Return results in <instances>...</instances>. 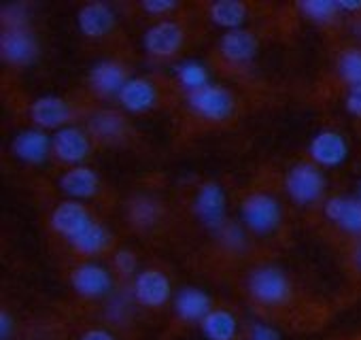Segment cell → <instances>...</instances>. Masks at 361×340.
Listing matches in <instances>:
<instances>
[{
	"label": "cell",
	"instance_id": "6da1fadb",
	"mask_svg": "<svg viewBox=\"0 0 361 340\" xmlns=\"http://www.w3.org/2000/svg\"><path fill=\"white\" fill-rule=\"evenodd\" d=\"M249 293L264 306H281L291 298V283L281 268L262 266L249 277Z\"/></svg>",
	"mask_w": 361,
	"mask_h": 340
},
{
	"label": "cell",
	"instance_id": "7a4b0ae2",
	"mask_svg": "<svg viewBox=\"0 0 361 340\" xmlns=\"http://www.w3.org/2000/svg\"><path fill=\"white\" fill-rule=\"evenodd\" d=\"M287 194L298 205L317 202L325 190V177L314 164H298L289 170L287 175Z\"/></svg>",
	"mask_w": 361,
	"mask_h": 340
},
{
	"label": "cell",
	"instance_id": "3957f363",
	"mask_svg": "<svg viewBox=\"0 0 361 340\" xmlns=\"http://www.w3.org/2000/svg\"><path fill=\"white\" fill-rule=\"evenodd\" d=\"M188 104L190 109L211 121H224L234 113V98L228 90L219 85H207L198 92L188 94Z\"/></svg>",
	"mask_w": 361,
	"mask_h": 340
},
{
	"label": "cell",
	"instance_id": "277c9868",
	"mask_svg": "<svg viewBox=\"0 0 361 340\" xmlns=\"http://www.w3.org/2000/svg\"><path fill=\"white\" fill-rule=\"evenodd\" d=\"M240 213H243L245 224L257 234L272 232L281 221V207L268 194H251V196H247L243 200V205H240Z\"/></svg>",
	"mask_w": 361,
	"mask_h": 340
},
{
	"label": "cell",
	"instance_id": "5b68a950",
	"mask_svg": "<svg viewBox=\"0 0 361 340\" xmlns=\"http://www.w3.org/2000/svg\"><path fill=\"white\" fill-rule=\"evenodd\" d=\"M0 54L9 64L26 66L37 58L39 45L24 26H7L3 37H0Z\"/></svg>",
	"mask_w": 361,
	"mask_h": 340
},
{
	"label": "cell",
	"instance_id": "8992f818",
	"mask_svg": "<svg viewBox=\"0 0 361 340\" xmlns=\"http://www.w3.org/2000/svg\"><path fill=\"white\" fill-rule=\"evenodd\" d=\"M132 293L138 304L149 308H159L170 300V281L164 272L149 268L136 274Z\"/></svg>",
	"mask_w": 361,
	"mask_h": 340
},
{
	"label": "cell",
	"instance_id": "52a82bcc",
	"mask_svg": "<svg viewBox=\"0 0 361 340\" xmlns=\"http://www.w3.org/2000/svg\"><path fill=\"white\" fill-rule=\"evenodd\" d=\"M142 45L153 58H172L183 45V28L176 22H159L145 32Z\"/></svg>",
	"mask_w": 361,
	"mask_h": 340
},
{
	"label": "cell",
	"instance_id": "ba28073f",
	"mask_svg": "<svg viewBox=\"0 0 361 340\" xmlns=\"http://www.w3.org/2000/svg\"><path fill=\"white\" fill-rule=\"evenodd\" d=\"M71 283L83 298H102L111 291V274L96 264H81L73 270Z\"/></svg>",
	"mask_w": 361,
	"mask_h": 340
},
{
	"label": "cell",
	"instance_id": "9c48e42d",
	"mask_svg": "<svg viewBox=\"0 0 361 340\" xmlns=\"http://www.w3.org/2000/svg\"><path fill=\"white\" fill-rule=\"evenodd\" d=\"M92 217L87 213V209L81 202H62L54 215H51V226L58 234H62L64 238L73 241L77 238L87 226H92Z\"/></svg>",
	"mask_w": 361,
	"mask_h": 340
},
{
	"label": "cell",
	"instance_id": "30bf717a",
	"mask_svg": "<svg viewBox=\"0 0 361 340\" xmlns=\"http://www.w3.org/2000/svg\"><path fill=\"white\" fill-rule=\"evenodd\" d=\"M51 151L64 164H79L90 155V138L79 128H62L54 136Z\"/></svg>",
	"mask_w": 361,
	"mask_h": 340
},
{
	"label": "cell",
	"instance_id": "8fae6325",
	"mask_svg": "<svg viewBox=\"0 0 361 340\" xmlns=\"http://www.w3.org/2000/svg\"><path fill=\"white\" fill-rule=\"evenodd\" d=\"M196 215L213 230L224 226L226 219V194L217 183H204L196 196Z\"/></svg>",
	"mask_w": 361,
	"mask_h": 340
},
{
	"label": "cell",
	"instance_id": "7c38bea8",
	"mask_svg": "<svg viewBox=\"0 0 361 340\" xmlns=\"http://www.w3.org/2000/svg\"><path fill=\"white\" fill-rule=\"evenodd\" d=\"M221 56L232 64H247L257 54V39L247 30H230L219 41Z\"/></svg>",
	"mask_w": 361,
	"mask_h": 340
},
{
	"label": "cell",
	"instance_id": "4fadbf2b",
	"mask_svg": "<svg viewBox=\"0 0 361 340\" xmlns=\"http://www.w3.org/2000/svg\"><path fill=\"white\" fill-rule=\"evenodd\" d=\"M71 115H73L71 104L56 96L39 98L30 109L32 121L41 128H60L62 123H66L71 119Z\"/></svg>",
	"mask_w": 361,
	"mask_h": 340
},
{
	"label": "cell",
	"instance_id": "5bb4252c",
	"mask_svg": "<svg viewBox=\"0 0 361 340\" xmlns=\"http://www.w3.org/2000/svg\"><path fill=\"white\" fill-rule=\"evenodd\" d=\"M310 157L319 166H338L346 157V142L338 132H321L312 138Z\"/></svg>",
	"mask_w": 361,
	"mask_h": 340
},
{
	"label": "cell",
	"instance_id": "9a60e30c",
	"mask_svg": "<svg viewBox=\"0 0 361 340\" xmlns=\"http://www.w3.org/2000/svg\"><path fill=\"white\" fill-rule=\"evenodd\" d=\"M128 81L130 79L126 75V68L117 62H100L90 73V85L100 96H113V94L119 96V92Z\"/></svg>",
	"mask_w": 361,
	"mask_h": 340
},
{
	"label": "cell",
	"instance_id": "2e32d148",
	"mask_svg": "<svg viewBox=\"0 0 361 340\" xmlns=\"http://www.w3.org/2000/svg\"><path fill=\"white\" fill-rule=\"evenodd\" d=\"M119 102L126 111L130 113H145L149 111L155 100H157V92L155 85L149 79H130L123 90L119 92Z\"/></svg>",
	"mask_w": 361,
	"mask_h": 340
},
{
	"label": "cell",
	"instance_id": "e0dca14e",
	"mask_svg": "<svg viewBox=\"0 0 361 340\" xmlns=\"http://www.w3.org/2000/svg\"><path fill=\"white\" fill-rule=\"evenodd\" d=\"M174 310L183 321H204L211 312V298L196 287L180 289L174 298Z\"/></svg>",
	"mask_w": 361,
	"mask_h": 340
},
{
	"label": "cell",
	"instance_id": "ac0fdd59",
	"mask_svg": "<svg viewBox=\"0 0 361 340\" xmlns=\"http://www.w3.org/2000/svg\"><path fill=\"white\" fill-rule=\"evenodd\" d=\"M325 215L348 234H361V202L348 198H331L325 205Z\"/></svg>",
	"mask_w": 361,
	"mask_h": 340
},
{
	"label": "cell",
	"instance_id": "d6986e66",
	"mask_svg": "<svg viewBox=\"0 0 361 340\" xmlns=\"http://www.w3.org/2000/svg\"><path fill=\"white\" fill-rule=\"evenodd\" d=\"M60 188H62V192H66L73 198H92L100 188V179L92 168L75 166L62 175Z\"/></svg>",
	"mask_w": 361,
	"mask_h": 340
},
{
	"label": "cell",
	"instance_id": "ffe728a7",
	"mask_svg": "<svg viewBox=\"0 0 361 340\" xmlns=\"http://www.w3.org/2000/svg\"><path fill=\"white\" fill-rule=\"evenodd\" d=\"M113 24H115V16L102 3H92L79 11V28L90 39H100L109 35Z\"/></svg>",
	"mask_w": 361,
	"mask_h": 340
},
{
	"label": "cell",
	"instance_id": "44dd1931",
	"mask_svg": "<svg viewBox=\"0 0 361 340\" xmlns=\"http://www.w3.org/2000/svg\"><path fill=\"white\" fill-rule=\"evenodd\" d=\"M51 149H54V140H49V136L39 130H26L13 140L16 155L30 164H41Z\"/></svg>",
	"mask_w": 361,
	"mask_h": 340
},
{
	"label": "cell",
	"instance_id": "7402d4cb",
	"mask_svg": "<svg viewBox=\"0 0 361 340\" xmlns=\"http://www.w3.org/2000/svg\"><path fill=\"white\" fill-rule=\"evenodd\" d=\"M109 243H111L109 232L100 224H96V221L92 226H87L77 238L71 241L73 249L77 253H81V255H98V253H102L109 247Z\"/></svg>",
	"mask_w": 361,
	"mask_h": 340
},
{
	"label": "cell",
	"instance_id": "603a6c76",
	"mask_svg": "<svg viewBox=\"0 0 361 340\" xmlns=\"http://www.w3.org/2000/svg\"><path fill=\"white\" fill-rule=\"evenodd\" d=\"M202 332L209 340H234L236 319L228 310H211L202 321Z\"/></svg>",
	"mask_w": 361,
	"mask_h": 340
},
{
	"label": "cell",
	"instance_id": "cb8c5ba5",
	"mask_svg": "<svg viewBox=\"0 0 361 340\" xmlns=\"http://www.w3.org/2000/svg\"><path fill=\"white\" fill-rule=\"evenodd\" d=\"M245 16H247L245 5L234 3V0H221V3L211 5V20L221 28L238 30V26L245 22Z\"/></svg>",
	"mask_w": 361,
	"mask_h": 340
},
{
	"label": "cell",
	"instance_id": "d4e9b609",
	"mask_svg": "<svg viewBox=\"0 0 361 340\" xmlns=\"http://www.w3.org/2000/svg\"><path fill=\"white\" fill-rule=\"evenodd\" d=\"M90 132L100 140H115L123 134V119L115 111H100L90 119Z\"/></svg>",
	"mask_w": 361,
	"mask_h": 340
},
{
	"label": "cell",
	"instance_id": "484cf974",
	"mask_svg": "<svg viewBox=\"0 0 361 340\" xmlns=\"http://www.w3.org/2000/svg\"><path fill=\"white\" fill-rule=\"evenodd\" d=\"M176 79L178 83L188 90V94L192 92H198L202 87L209 85V75H207V68L198 62H185L176 68Z\"/></svg>",
	"mask_w": 361,
	"mask_h": 340
},
{
	"label": "cell",
	"instance_id": "4316f807",
	"mask_svg": "<svg viewBox=\"0 0 361 340\" xmlns=\"http://www.w3.org/2000/svg\"><path fill=\"white\" fill-rule=\"evenodd\" d=\"M338 71H340V77L350 85H361V51H346L342 54L340 62H338Z\"/></svg>",
	"mask_w": 361,
	"mask_h": 340
},
{
	"label": "cell",
	"instance_id": "83f0119b",
	"mask_svg": "<svg viewBox=\"0 0 361 340\" xmlns=\"http://www.w3.org/2000/svg\"><path fill=\"white\" fill-rule=\"evenodd\" d=\"M300 9L306 18L314 22H327L336 16L338 3H331V0H308V3H300Z\"/></svg>",
	"mask_w": 361,
	"mask_h": 340
},
{
	"label": "cell",
	"instance_id": "f1b7e54d",
	"mask_svg": "<svg viewBox=\"0 0 361 340\" xmlns=\"http://www.w3.org/2000/svg\"><path fill=\"white\" fill-rule=\"evenodd\" d=\"M132 219L138 224V226H151L155 224L157 219V205L153 200H147V198H140L132 205Z\"/></svg>",
	"mask_w": 361,
	"mask_h": 340
},
{
	"label": "cell",
	"instance_id": "f546056e",
	"mask_svg": "<svg viewBox=\"0 0 361 340\" xmlns=\"http://www.w3.org/2000/svg\"><path fill=\"white\" fill-rule=\"evenodd\" d=\"M113 264H115V270H117L119 274H123V277L132 274V272L136 270V266H138L136 255H134L130 249H121V251H117V253H115Z\"/></svg>",
	"mask_w": 361,
	"mask_h": 340
},
{
	"label": "cell",
	"instance_id": "4dcf8cb0",
	"mask_svg": "<svg viewBox=\"0 0 361 340\" xmlns=\"http://www.w3.org/2000/svg\"><path fill=\"white\" fill-rule=\"evenodd\" d=\"M142 9L149 16H164L168 11H174L176 3H172V0H149V3H142Z\"/></svg>",
	"mask_w": 361,
	"mask_h": 340
},
{
	"label": "cell",
	"instance_id": "1f68e13d",
	"mask_svg": "<svg viewBox=\"0 0 361 340\" xmlns=\"http://www.w3.org/2000/svg\"><path fill=\"white\" fill-rule=\"evenodd\" d=\"M249 340H279V334L264 323H253L249 329Z\"/></svg>",
	"mask_w": 361,
	"mask_h": 340
},
{
	"label": "cell",
	"instance_id": "d6a6232c",
	"mask_svg": "<svg viewBox=\"0 0 361 340\" xmlns=\"http://www.w3.org/2000/svg\"><path fill=\"white\" fill-rule=\"evenodd\" d=\"M346 109H348L353 115L361 117V85L350 87V92H348V96H346Z\"/></svg>",
	"mask_w": 361,
	"mask_h": 340
},
{
	"label": "cell",
	"instance_id": "836d02e7",
	"mask_svg": "<svg viewBox=\"0 0 361 340\" xmlns=\"http://www.w3.org/2000/svg\"><path fill=\"white\" fill-rule=\"evenodd\" d=\"M81 340H115V336L106 329H90L81 336Z\"/></svg>",
	"mask_w": 361,
	"mask_h": 340
},
{
	"label": "cell",
	"instance_id": "e575fe53",
	"mask_svg": "<svg viewBox=\"0 0 361 340\" xmlns=\"http://www.w3.org/2000/svg\"><path fill=\"white\" fill-rule=\"evenodd\" d=\"M0 334H3V338H9L11 334V317L7 312H3V317H0Z\"/></svg>",
	"mask_w": 361,
	"mask_h": 340
},
{
	"label": "cell",
	"instance_id": "d590c367",
	"mask_svg": "<svg viewBox=\"0 0 361 340\" xmlns=\"http://www.w3.org/2000/svg\"><path fill=\"white\" fill-rule=\"evenodd\" d=\"M338 9H346V11H359L361 3H338Z\"/></svg>",
	"mask_w": 361,
	"mask_h": 340
},
{
	"label": "cell",
	"instance_id": "8d00e7d4",
	"mask_svg": "<svg viewBox=\"0 0 361 340\" xmlns=\"http://www.w3.org/2000/svg\"><path fill=\"white\" fill-rule=\"evenodd\" d=\"M357 264L361 266V247H359V251H357Z\"/></svg>",
	"mask_w": 361,
	"mask_h": 340
}]
</instances>
